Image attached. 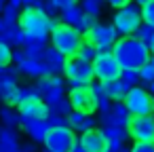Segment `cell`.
I'll list each match as a JSON object with an SVG mask.
<instances>
[{
  "mask_svg": "<svg viewBox=\"0 0 154 152\" xmlns=\"http://www.w3.org/2000/svg\"><path fill=\"white\" fill-rule=\"evenodd\" d=\"M148 89H150V93H152V95H154V80H152V82H150V85H148Z\"/></svg>",
  "mask_w": 154,
  "mask_h": 152,
  "instance_id": "f5cc1de1",
  "label": "cell"
},
{
  "mask_svg": "<svg viewBox=\"0 0 154 152\" xmlns=\"http://www.w3.org/2000/svg\"><path fill=\"white\" fill-rule=\"evenodd\" d=\"M112 106H114V120H116L118 125L129 127V123H131L133 114H131V110L127 108V104H125L122 99H118V101H114Z\"/></svg>",
  "mask_w": 154,
  "mask_h": 152,
  "instance_id": "cb8c5ba5",
  "label": "cell"
},
{
  "mask_svg": "<svg viewBox=\"0 0 154 152\" xmlns=\"http://www.w3.org/2000/svg\"><path fill=\"white\" fill-rule=\"evenodd\" d=\"M116 120H114V106H108V108H101V110H97V125L103 129V127H108V125H114Z\"/></svg>",
  "mask_w": 154,
  "mask_h": 152,
  "instance_id": "f546056e",
  "label": "cell"
},
{
  "mask_svg": "<svg viewBox=\"0 0 154 152\" xmlns=\"http://www.w3.org/2000/svg\"><path fill=\"white\" fill-rule=\"evenodd\" d=\"M5 32V21H2V15H0V34Z\"/></svg>",
  "mask_w": 154,
  "mask_h": 152,
  "instance_id": "816d5d0a",
  "label": "cell"
},
{
  "mask_svg": "<svg viewBox=\"0 0 154 152\" xmlns=\"http://www.w3.org/2000/svg\"><path fill=\"white\" fill-rule=\"evenodd\" d=\"M129 2H131V0H106V5L112 7V9H120V7H125Z\"/></svg>",
  "mask_w": 154,
  "mask_h": 152,
  "instance_id": "7bdbcfd3",
  "label": "cell"
},
{
  "mask_svg": "<svg viewBox=\"0 0 154 152\" xmlns=\"http://www.w3.org/2000/svg\"><path fill=\"white\" fill-rule=\"evenodd\" d=\"M139 78H141V85H150L154 80V61L152 59L139 68Z\"/></svg>",
  "mask_w": 154,
  "mask_h": 152,
  "instance_id": "836d02e7",
  "label": "cell"
},
{
  "mask_svg": "<svg viewBox=\"0 0 154 152\" xmlns=\"http://www.w3.org/2000/svg\"><path fill=\"white\" fill-rule=\"evenodd\" d=\"M76 139L78 137L72 127H51L42 144L51 152H72Z\"/></svg>",
  "mask_w": 154,
  "mask_h": 152,
  "instance_id": "52a82bcc",
  "label": "cell"
},
{
  "mask_svg": "<svg viewBox=\"0 0 154 152\" xmlns=\"http://www.w3.org/2000/svg\"><path fill=\"white\" fill-rule=\"evenodd\" d=\"M2 21H5V28H13L19 23V9L7 5L5 11H2Z\"/></svg>",
  "mask_w": 154,
  "mask_h": 152,
  "instance_id": "f1b7e54d",
  "label": "cell"
},
{
  "mask_svg": "<svg viewBox=\"0 0 154 152\" xmlns=\"http://www.w3.org/2000/svg\"><path fill=\"white\" fill-rule=\"evenodd\" d=\"M23 57H26L23 49H13V66H19L23 61Z\"/></svg>",
  "mask_w": 154,
  "mask_h": 152,
  "instance_id": "b9f144b4",
  "label": "cell"
},
{
  "mask_svg": "<svg viewBox=\"0 0 154 152\" xmlns=\"http://www.w3.org/2000/svg\"><path fill=\"white\" fill-rule=\"evenodd\" d=\"M59 23L61 19L49 17L36 7H23V11L19 13V26L26 32L28 40H34L40 45H47V40L51 38V32L57 30Z\"/></svg>",
  "mask_w": 154,
  "mask_h": 152,
  "instance_id": "6da1fadb",
  "label": "cell"
},
{
  "mask_svg": "<svg viewBox=\"0 0 154 152\" xmlns=\"http://www.w3.org/2000/svg\"><path fill=\"white\" fill-rule=\"evenodd\" d=\"M36 95H40V91H38L36 85H21V87H17V89L5 99V104L17 108L21 101H26V99H30V97H36ZM40 97H42V95H40Z\"/></svg>",
  "mask_w": 154,
  "mask_h": 152,
  "instance_id": "ffe728a7",
  "label": "cell"
},
{
  "mask_svg": "<svg viewBox=\"0 0 154 152\" xmlns=\"http://www.w3.org/2000/svg\"><path fill=\"white\" fill-rule=\"evenodd\" d=\"M38 2H42V0H26V7H36Z\"/></svg>",
  "mask_w": 154,
  "mask_h": 152,
  "instance_id": "681fc988",
  "label": "cell"
},
{
  "mask_svg": "<svg viewBox=\"0 0 154 152\" xmlns=\"http://www.w3.org/2000/svg\"><path fill=\"white\" fill-rule=\"evenodd\" d=\"M87 40L95 42L97 47H114V42L118 40V32L114 28V23H101L97 21L87 34H85Z\"/></svg>",
  "mask_w": 154,
  "mask_h": 152,
  "instance_id": "30bf717a",
  "label": "cell"
},
{
  "mask_svg": "<svg viewBox=\"0 0 154 152\" xmlns=\"http://www.w3.org/2000/svg\"><path fill=\"white\" fill-rule=\"evenodd\" d=\"M131 2H135L137 7H146V5L150 2V0H131Z\"/></svg>",
  "mask_w": 154,
  "mask_h": 152,
  "instance_id": "c3c4849f",
  "label": "cell"
},
{
  "mask_svg": "<svg viewBox=\"0 0 154 152\" xmlns=\"http://www.w3.org/2000/svg\"><path fill=\"white\" fill-rule=\"evenodd\" d=\"M103 7H106V0H80V9L93 17H99L103 13Z\"/></svg>",
  "mask_w": 154,
  "mask_h": 152,
  "instance_id": "4316f807",
  "label": "cell"
},
{
  "mask_svg": "<svg viewBox=\"0 0 154 152\" xmlns=\"http://www.w3.org/2000/svg\"><path fill=\"white\" fill-rule=\"evenodd\" d=\"M0 125H5V127H21V114L19 110H15V106H9L5 104L2 108H0Z\"/></svg>",
  "mask_w": 154,
  "mask_h": 152,
  "instance_id": "7402d4cb",
  "label": "cell"
},
{
  "mask_svg": "<svg viewBox=\"0 0 154 152\" xmlns=\"http://www.w3.org/2000/svg\"><path fill=\"white\" fill-rule=\"evenodd\" d=\"M78 55H80V57H85V59H89V61H95V59H97V55H99V47H97L95 42H91V40H87V38H85L82 47L78 49Z\"/></svg>",
  "mask_w": 154,
  "mask_h": 152,
  "instance_id": "83f0119b",
  "label": "cell"
},
{
  "mask_svg": "<svg viewBox=\"0 0 154 152\" xmlns=\"http://www.w3.org/2000/svg\"><path fill=\"white\" fill-rule=\"evenodd\" d=\"M106 87H108V95H110L114 101H118V99H125L127 91L131 89V87H129L125 80H120V78H118V80H114V82H108Z\"/></svg>",
  "mask_w": 154,
  "mask_h": 152,
  "instance_id": "484cf974",
  "label": "cell"
},
{
  "mask_svg": "<svg viewBox=\"0 0 154 152\" xmlns=\"http://www.w3.org/2000/svg\"><path fill=\"white\" fill-rule=\"evenodd\" d=\"M93 70H95V78L108 85V82H114V80L120 78L122 66L118 64V59L114 57V53H101L93 61Z\"/></svg>",
  "mask_w": 154,
  "mask_h": 152,
  "instance_id": "9c48e42d",
  "label": "cell"
},
{
  "mask_svg": "<svg viewBox=\"0 0 154 152\" xmlns=\"http://www.w3.org/2000/svg\"><path fill=\"white\" fill-rule=\"evenodd\" d=\"M112 53L114 57L118 59V64L122 68H141L143 64L150 61L152 57V51H150V45H146L143 40H139L137 36H120L114 47H112Z\"/></svg>",
  "mask_w": 154,
  "mask_h": 152,
  "instance_id": "7a4b0ae2",
  "label": "cell"
},
{
  "mask_svg": "<svg viewBox=\"0 0 154 152\" xmlns=\"http://www.w3.org/2000/svg\"><path fill=\"white\" fill-rule=\"evenodd\" d=\"M45 64L51 68V72L53 74H59V72H63L66 70V64H68V55L66 53H61L57 47H47V55H45Z\"/></svg>",
  "mask_w": 154,
  "mask_h": 152,
  "instance_id": "d6986e66",
  "label": "cell"
},
{
  "mask_svg": "<svg viewBox=\"0 0 154 152\" xmlns=\"http://www.w3.org/2000/svg\"><path fill=\"white\" fill-rule=\"evenodd\" d=\"M82 42H85V34H82L80 30H76L74 26H70V23H63V21H61L59 28L51 32V45L57 47V49H59L61 53H66L68 57L76 55L78 49L82 47Z\"/></svg>",
  "mask_w": 154,
  "mask_h": 152,
  "instance_id": "277c9868",
  "label": "cell"
},
{
  "mask_svg": "<svg viewBox=\"0 0 154 152\" xmlns=\"http://www.w3.org/2000/svg\"><path fill=\"white\" fill-rule=\"evenodd\" d=\"M131 150L133 152H154V139H135Z\"/></svg>",
  "mask_w": 154,
  "mask_h": 152,
  "instance_id": "8d00e7d4",
  "label": "cell"
},
{
  "mask_svg": "<svg viewBox=\"0 0 154 152\" xmlns=\"http://www.w3.org/2000/svg\"><path fill=\"white\" fill-rule=\"evenodd\" d=\"M152 112H154V108H152Z\"/></svg>",
  "mask_w": 154,
  "mask_h": 152,
  "instance_id": "9f6ffc18",
  "label": "cell"
},
{
  "mask_svg": "<svg viewBox=\"0 0 154 152\" xmlns=\"http://www.w3.org/2000/svg\"><path fill=\"white\" fill-rule=\"evenodd\" d=\"M112 23H114L118 36H131V34L143 23L141 7H137L135 2H129V5H125V7H120V9H114Z\"/></svg>",
  "mask_w": 154,
  "mask_h": 152,
  "instance_id": "5b68a950",
  "label": "cell"
},
{
  "mask_svg": "<svg viewBox=\"0 0 154 152\" xmlns=\"http://www.w3.org/2000/svg\"><path fill=\"white\" fill-rule=\"evenodd\" d=\"M36 87L42 95V99L49 104V108L57 106L59 101H63L68 97L66 93V85H63V78L59 74H51V76H42V78H36Z\"/></svg>",
  "mask_w": 154,
  "mask_h": 152,
  "instance_id": "8992f818",
  "label": "cell"
},
{
  "mask_svg": "<svg viewBox=\"0 0 154 152\" xmlns=\"http://www.w3.org/2000/svg\"><path fill=\"white\" fill-rule=\"evenodd\" d=\"M120 80H125L129 87L139 85V82H141V78H139V70H137V68H122V72H120Z\"/></svg>",
  "mask_w": 154,
  "mask_h": 152,
  "instance_id": "4dcf8cb0",
  "label": "cell"
},
{
  "mask_svg": "<svg viewBox=\"0 0 154 152\" xmlns=\"http://www.w3.org/2000/svg\"><path fill=\"white\" fill-rule=\"evenodd\" d=\"M72 152H85V148H82V141H80V139H76V144H74Z\"/></svg>",
  "mask_w": 154,
  "mask_h": 152,
  "instance_id": "7dc6e473",
  "label": "cell"
},
{
  "mask_svg": "<svg viewBox=\"0 0 154 152\" xmlns=\"http://www.w3.org/2000/svg\"><path fill=\"white\" fill-rule=\"evenodd\" d=\"M7 2H9V0H0V13H2V11H5V7H7Z\"/></svg>",
  "mask_w": 154,
  "mask_h": 152,
  "instance_id": "f907efd6",
  "label": "cell"
},
{
  "mask_svg": "<svg viewBox=\"0 0 154 152\" xmlns=\"http://www.w3.org/2000/svg\"><path fill=\"white\" fill-rule=\"evenodd\" d=\"M66 82L70 89L74 87H89L95 78V70H93V61L80 57L78 53L68 57V64H66Z\"/></svg>",
  "mask_w": 154,
  "mask_h": 152,
  "instance_id": "3957f363",
  "label": "cell"
},
{
  "mask_svg": "<svg viewBox=\"0 0 154 152\" xmlns=\"http://www.w3.org/2000/svg\"><path fill=\"white\" fill-rule=\"evenodd\" d=\"M7 5H11V7H15V9H21V7H26V0H9Z\"/></svg>",
  "mask_w": 154,
  "mask_h": 152,
  "instance_id": "bcb514c9",
  "label": "cell"
},
{
  "mask_svg": "<svg viewBox=\"0 0 154 152\" xmlns=\"http://www.w3.org/2000/svg\"><path fill=\"white\" fill-rule=\"evenodd\" d=\"M21 129L30 139H34L36 144H42L51 127L45 118H21Z\"/></svg>",
  "mask_w": 154,
  "mask_h": 152,
  "instance_id": "9a60e30c",
  "label": "cell"
},
{
  "mask_svg": "<svg viewBox=\"0 0 154 152\" xmlns=\"http://www.w3.org/2000/svg\"><path fill=\"white\" fill-rule=\"evenodd\" d=\"M21 148L19 137H7V139H0V152H15Z\"/></svg>",
  "mask_w": 154,
  "mask_h": 152,
  "instance_id": "d590c367",
  "label": "cell"
},
{
  "mask_svg": "<svg viewBox=\"0 0 154 152\" xmlns=\"http://www.w3.org/2000/svg\"><path fill=\"white\" fill-rule=\"evenodd\" d=\"M19 70L17 68H2V72H0V101H5L19 85H17V80H19Z\"/></svg>",
  "mask_w": 154,
  "mask_h": 152,
  "instance_id": "ac0fdd59",
  "label": "cell"
},
{
  "mask_svg": "<svg viewBox=\"0 0 154 152\" xmlns=\"http://www.w3.org/2000/svg\"><path fill=\"white\" fill-rule=\"evenodd\" d=\"M68 99H70L74 110H85V112H95L97 110L95 95L91 93L89 87H74V89H70Z\"/></svg>",
  "mask_w": 154,
  "mask_h": 152,
  "instance_id": "7c38bea8",
  "label": "cell"
},
{
  "mask_svg": "<svg viewBox=\"0 0 154 152\" xmlns=\"http://www.w3.org/2000/svg\"><path fill=\"white\" fill-rule=\"evenodd\" d=\"M19 150H26V152H32V150H36V141L32 139V141H21V148Z\"/></svg>",
  "mask_w": 154,
  "mask_h": 152,
  "instance_id": "f6af8a7d",
  "label": "cell"
},
{
  "mask_svg": "<svg viewBox=\"0 0 154 152\" xmlns=\"http://www.w3.org/2000/svg\"><path fill=\"white\" fill-rule=\"evenodd\" d=\"M103 133H106V137H108V139H120V141H127V139L131 137V133H129V127H125V125H118V123L103 127Z\"/></svg>",
  "mask_w": 154,
  "mask_h": 152,
  "instance_id": "d4e9b609",
  "label": "cell"
},
{
  "mask_svg": "<svg viewBox=\"0 0 154 152\" xmlns=\"http://www.w3.org/2000/svg\"><path fill=\"white\" fill-rule=\"evenodd\" d=\"M17 110H19L21 118H45V120H47V116L51 114L49 104H47L40 95H36V97H30V99L21 101V104L17 106Z\"/></svg>",
  "mask_w": 154,
  "mask_h": 152,
  "instance_id": "4fadbf2b",
  "label": "cell"
},
{
  "mask_svg": "<svg viewBox=\"0 0 154 152\" xmlns=\"http://www.w3.org/2000/svg\"><path fill=\"white\" fill-rule=\"evenodd\" d=\"M47 123H49V127H72L70 125V118L68 116H61L57 112H51L47 116Z\"/></svg>",
  "mask_w": 154,
  "mask_h": 152,
  "instance_id": "e575fe53",
  "label": "cell"
},
{
  "mask_svg": "<svg viewBox=\"0 0 154 152\" xmlns=\"http://www.w3.org/2000/svg\"><path fill=\"white\" fill-rule=\"evenodd\" d=\"M68 118H70V125H72V129H74L76 133H85V131L97 127V116H95V112L72 110V114H70Z\"/></svg>",
  "mask_w": 154,
  "mask_h": 152,
  "instance_id": "e0dca14e",
  "label": "cell"
},
{
  "mask_svg": "<svg viewBox=\"0 0 154 152\" xmlns=\"http://www.w3.org/2000/svg\"><path fill=\"white\" fill-rule=\"evenodd\" d=\"M150 51H152V55H154V38H152V42H150Z\"/></svg>",
  "mask_w": 154,
  "mask_h": 152,
  "instance_id": "db71d44e",
  "label": "cell"
},
{
  "mask_svg": "<svg viewBox=\"0 0 154 152\" xmlns=\"http://www.w3.org/2000/svg\"><path fill=\"white\" fill-rule=\"evenodd\" d=\"M13 64V49L9 42L0 40V68H7Z\"/></svg>",
  "mask_w": 154,
  "mask_h": 152,
  "instance_id": "d6a6232c",
  "label": "cell"
},
{
  "mask_svg": "<svg viewBox=\"0 0 154 152\" xmlns=\"http://www.w3.org/2000/svg\"><path fill=\"white\" fill-rule=\"evenodd\" d=\"M53 2L59 7V9H66V7H72V5H78V0H53Z\"/></svg>",
  "mask_w": 154,
  "mask_h": 152,
  "instance_id": "ee69618b",
  "label": "cell"
},
{
  "mask_svg": "<svg viewBox=\"0 0 154 152\" xmlns=\"http://www.w3.org/2000/svg\"><path fill=\"white\" fill-rule=\"evenodd\" d=\"M122 150H127L125 148V141H120V139H108L106 152H122Z\"/></svg>",
  "mask_w": 154,
  "mask_h": 152,
  "instance_id": "ab89813d",
  "label": "cell"
},
{
  "mask_svg": "<svg viewBox=\"0 0 154 152\" xmlns=\"http://www.w3.org/2000/svg\"><path fill=\"white\" fill-rule=\"evenodd\" d=\"M0 40L9 42L11 47H23V45L28 42V36H26V32L21 30V26L17 23V26H13V28H5V32L0 34Z\"/></svg>",
  "mask_w": 154,
  "mask_h": 152,
  "instance_id": "44dd1931",
  "label": "cell"
},
{
  "mask_svg": "<svg viewBox=\"0 0 154 152\" xmlns=\"http://www.w3.org/2000/svg\"><path fill=\"white\" fill-rule=\"evenodd\" d=\"M127 104V108L131 110L133 116H139V114H150L152 108H154V95L150 93V89H143L139 85L131 87L122 99Z\"/></svg>",
  "mask_w": 154,
  "mask_h": 152,
  "instance_id": "ba28073f",
  "label": "cell"
},
{
  "mask_svg": "<svg viewBox=\"0 0 154 152\" xmlns=\"http://www.w3.org/2000/svg\"><path fill=\"white\" fill-rule=\"evenodd\" d=\"M141 13H143V21L154 26V0H150L146 7H141Z\"/></svg>",
  "mask_w": 154,
  "mask_h": 152,
  "instance_id": "f35d334b",
  "label": "cell"
},
{
  "mask_svg": "<svg viewBox=\"0 0 154 152\" xmlns=\"http://www.w3.org/2000/svg\"><path fill=\"white\" fill-rule=\"evenodd\" d=\"M21 74H26V76H30V78H42V76H51L53 72H51V68L45 64V61H40V59H32V57H23V61L19 64V66H15Z\"/></svg>",
  "mask_w": 154,
  "mask_h": 152,
  "instance_id": "2e32d148",
  "label": "cell"
},
{
  "mask_svg": "<svg viewBox=\"0 0 154 152\" xmlns=\"http://www.w3.org/2000/svg\"><path fill=\"white\" fill-rule=\"evenodd\" d=\"M95 101H97V110H101V108H108V106H112V104H114V99H112V97H110L108 93L99 95V97H97Z\"/></svg>",
  "mask_w": 154,
  "mask_h": 152,
  "instance_id": "60d3db41",
  "label": "cell"
},
{
  "mask_svg": "<svg viewBox=\"0 0 154 152\" xmlns=\"http://www.w3.org/2000/svg\"><path fill=\"white\" fill-rule=\"evenodd\" d=\"M72 110H74V108H72V104H70V99H68V97H66L63 101H59L57 106H53V108H51V112H57V114H61V116H70V114H72Z\"/></svg>",
  "mask_w": 154,
  "mask_h": 152,
  "instance_id": "74e56055",
  "label": "cell"
},
{
  "mask_svg": "<svg viewBox=\"0 0 154 152\" xmlns=\"http://www.w3.org/2000/svg\"><path fill=\"white\" fill-rule=\"evenodd\" d=\"M129 133L133 139H154V112L133 116L129 123Z\"/></svg>",
  "mask_w": 154,
  "mask_h": 152,
  "instance_id": "8fae6325",
  "label": "cell"
},
{
  "mask_svg": "<svg viewBox=\"0 0 154 152\" xmlns=\"http://www.w3.org/2000/svg\"><path fill=\"white\" fill-rule=\"evenodd\" d=\"M133 36H137L139 40H143L146 45H150V42H152V38H154V26H150V23H146V21H143V23L133 32Z\"/></svg>",
  "mask_w": 154,
  "mask_h": 152,
  "instance_id": "1f68e13d",
  "label": "cell"
},
{
  "mask_svg": "<svg viewBox=\"0 0 154 152\" xmlns=\"http://www.w3.org/2000/svg\"><path fill=\"white\" fill-rule=\"evenodd\" d=\"M0 72H2V68H0Z\"/></svg>",
  "mask_w": 154,
  "mask_h": 152,
  "instance_id": "11a10c76",
  "label": "cell"
},
{
  "mask_svg": "<svg viewBox=\"0 0 154 152\" xmlns=\"http://www.w3.org/2000/svg\"><path fill=\"white\" fill-rule=\"evenodd\" d=\"M59 19L63 21V23H70V26H78L82 19H85V11L80 9V5H72V7H66V9H61V13H59Z\"/></svg>",
  "mask_w": 154,
  "mask_h": 152,
  "instance_id": "603a6c76",
  "label": "cell"
},
{
  "mask_svg": "<svg viewBox=\"0 0 154 152\" xmlns=\"http://www.w3.org/2000/svg\"><path fill=\"white\" fill-rule=\"evenodd\" d=\"M80 141H82L85 152H106V148H108V137H106L101 127L99 129L95 127V129L80 133Z\"/></svg>",
  "mask_w": 154,
  "mask_h": 152,
  "instance_id": "5bb4252c",
  "label": "cell"
}]
</instances>
